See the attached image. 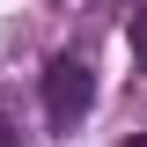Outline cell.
Masks as SVG:
<instances>
[{
  "instance_id": "6da1fadb",
  "label": "cell",
  "mask_w": 147,
  "mask_h": 147,
  "mask_svg": "<svg viewBox=\"0 0 147 147\" xmlns=\"http://www.w3.org/2000/svg\"><path fill=\"white\" fill-rule=\"evenodd\" d=\"M88 103H96V74H88V59L59 52L52 66H44V118H52L59 132H74L81 118H88Z\"/></svg>"
},
{
  "instance_id": "277c9868",
  "label": "cell",
  "mask_w": 147,
  "mask_h": 147,
  "mask_svg": "<svg viewBox=\"0 0 147 147\" xmlns=\"http://www.w3.org/2000/svg\"><path fill=\"white\" fill-rule=\"evenodd\" d=\"M125 147H147V132H132V140H125Z\"/></svg>"
},
{
  "instance_id": "7a4b0ae2",
  "label": "cell",
  "mask_w": 147,
  "mask_h": 147,
  "mask_svg": "<svg viewBox=\"0 0 147 147\" xmlns=\"http://www.w3.org/2000/svg\"><path fill=\"white\" fill-rule=\"evenodd\" d=\"M132 59H140V74H147V15H132Z\"/></svg>"
},
{
  "instance_id": "3957f363",
  "label": "cell",
  "mask_w": 147,
  "mask_h": 147,
  "mask_svg": "<svg viewBox=\"0 0 147 147\" xmlns=\"http://www.w3.org/2000/svg\"><path fill=\"white\" fill-rule=\"evenodd\" d=\"M0 147H22V132H15V125H7V118H0Z\"/></svg>"
}]
</instances>
